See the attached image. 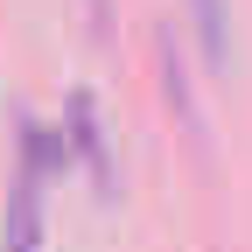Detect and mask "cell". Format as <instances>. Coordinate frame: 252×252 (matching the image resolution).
Returning <instances> with one entry per match:
<instances>
[{
    "label": "cell",
    "instance_id": "1",
    "mask_svg": "<svg viewBox=\"0 0 252 252\" xmlns=\"http://www.w3.org/2000/svg\"><path fill=\"white\" fill-rule=\"evenodd\" d=\"M63 154H77L98 182V196L112 203L119 196V168H112V147H105V119H98V98L91 91H70V126H63Z\"/></svg>",
    "mask_w": 252,
    "mask_h": 252
},
{
    "label": "cell",
    "instance_id": "2",
    "mask_svg": "<svg viewBox=\"0 0 252 252\" xmlns=\"http://www.w3.org/2000/svg\"><path fill=\"white\" fill-rule=\"evenodd\" d=\"M0 252H49V224H42V168L21 161V182L7 196V217H0Z\"/></svg>",
    "mask_w": 252,
    "mask_h": 252
},
{
    "label": "cell",
    "instance_id": "3",
    "mask_svg": "<svg viewBox=\"0 0 252 252\" xmlns=\"http://www.w3.org/2000/svg\"><path fill=\"white\" fill-rule=\"evenodd\" d=\"M189 14H196V35H203V63H210V70H224V63H231V35H224V0H189Z\"/></svg>",
    "mask_w": 252,
    "mask_h": 252
}]
</instances>
